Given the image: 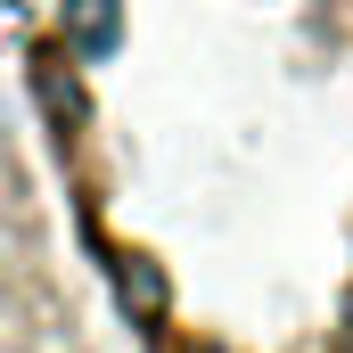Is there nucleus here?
<instances>
[{
	"label": "nucleus",
	"instance_id": "f257e3e1",
	"mask_svg": "<svg viewBox=\"0 0 353 353\" xmlns=\"http://www.w3.org/2000/svg\"><path fill=\"white\" fill-rule=\"evenodd\" d=\"M25 90L132 353H353V0H41Z\"/></svg>",
	"mask_w": 353,
	"mask_h": 353
},
{
	"label": "nucleus",
	"instance_id": "f03ea898",
	"mask_svg": "<svg viewBox=\"0 0 353 353\" xmlns=\"http://www.w3.org/2000/svg\"><path fill=\"white\" fill-rule=\"evenodd\" d=\"M107 329L50 165L0 115V353H123Z\"/></svg>",
	"mask_w": 353,
	"mask_h": 353
}]
</instances>
